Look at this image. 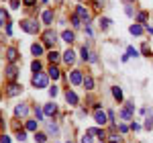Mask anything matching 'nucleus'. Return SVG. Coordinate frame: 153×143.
Segmentation results:
<instances>
[{"label":"nucleus","instance_id":"obj_1","mask_svg":"<svg viewBox=\"0 0 153 143\" xmlns=\"http://www.w3.org/2000/svg\"><path fill=\"white\" fill-rule=\"evenodd\" d=\"M47 82H49L47 76H45V74H41V72L35 74V76L31 78V84H33L35 88H47Z\"/></svg>","mask_w":153,"mask_h":143},{"label":"nucleus","instance_id":"obj_2","mask_svg":"<svg viewBox=\"0 0 153 143\" xmlns=\"http://www.w3.org/2000/svg\"><path fill=\"white\" fill-rule=\"evenodd\" d=\"M21 29L27 31V33H31V35H35L37 31H39V25L35 21H31V19H25V21H21Z\"/></svg>","mask_w":153,"mask_h":143},{"label":"nucleus","instance_id":"obj_3","mask_svg":"<svg viewBox=\"0 0 153 143\" xmlns=\"http://www.w3.org/2000/svg\"><path fill=\"white\" fill-rule=\"evenodd\" d=\"M55 41H57L55 31H51V29H49V31H45V33H43V43H45V45H53Z\"/></svg>","mask_w":153,"mask_h":143},{"label":"nucleus","instance_id":"obj_4","mask_svg":"<svg viewBox=\"0 0 153 143\" xmlns=\"http://www.w3.org/2000/svg\"><path fill=\"white\" fill-rule=\"evenodd\" d=\"M70 82H71V84H82V82H84L82 72H80V70H74V72L70 74Z\"/></svg>","mask_w":153,"mask_h":143},{"label":"nucleus","instance_id":"obj_5","mask_svg":"<svg viewBox=\"0 0 153 143\" xmlns=\"http://www.w3.org/2000/svg\"><path fill=\"white\" fill-rule=\"evenodd\" d=\"M21 90H23V88H21L19 84L12 82V84H8V90H6V94H8V96H16V94H21Z\"/></svg>","mask_w":153,"mask_h":143},{"label":"nucleus","instance_id":"obj_6","mask_svg":"<svg viewBox=\"0 0 153 143\" xmlns=\"http://www.w3.org/2000/svg\"><path fill=\"white\" fill-rule=\"evenodd\" d=\"M76 12H78V16H80V19H82L84 23H88V21H90V12L86 10V8H84V6H78V8H76Z\"/></svg>","mask_w":153,"mask_h":143},{"label":"nucleus","instance_id":"obj_7","mask_svg":"<svg viewBox=\"0 0 153 143\" xmlns=\"http://www.w3.org/2000/svg\"><path fill=\"white\" fill-rule=\"evenodd\" d=\"M94 121L98 123V125H106V112H102L100 108L94 112Z\"/></svg>","mask_w":153,"mask_h":143},{"label":"nucleus","instance_id":"obj_8","mask_svg":"<svg viewBox=\"0 0 153 143\" xmlns=\"http://www.w3.org/2000/svg\"><path fill=\"white\" fill-rule=\"evenodd\" d=\"M63 61H65L68 66H70V63H74V61H76V53H74L71 49H68V51L63 53Z\"/></svg>","mask_w":153,"mask_h":143},{"label":"nucleus","instance_id":"obj_9","mask_svg":"<svg viewBox=\"0 0 153 143\" xmlns=\"http://www.w3.org/2000/svg\"><path fill=\"white\" fill-rule=\"evenodd\" d=\"M120 117H123L125 121H131V119H133V104H129L125 110H120Z\"/></svg>","mask_w":153,"mask_h":143},{"label":"nucleus","instance_id":"obj_10","mask_svg":"<svg viewBox=\"0 0 153 143\" xmlns=\"http://www.w3.org/2000/svg\"><path fill=\"white\" fill-rule=\"evenodd\" d=\"M6 57H8V61H10V63H12V61H16V57H19V51H16L14 47H8V49H6Z\"/></svg>","mask_w":153,"mask_h":143},{"label":"nucleus","instance_id":"obj_11","mask_svg":"<svg viewBox=\"0 0 153 143\" xmlns=\"http://www.w3.org/2000/svg\"><path fill=\"white\" fill-rule=\"evenodd\" d=\"M27 112H29V107H27V104H19V107L14 108V115H16V117H25Z\"/></svg>","mask_w":153,"mask_h":143},{"label":"nucleus","instance_id":"obj_12","mask_svg":"<svg viewBox=\"0 0 153 143\" xmlns=\"http://www.w3.org/2000/svg\"><path fill=\"white\" fill-rule=\"evenodd\" d=\"M65 100H68L70 104H78V94L71 92V90H68V92H65Z\"/></svg>","mask_w":153,"mask_h":143},{"label":"nucleus","instance_id":"obj_13","mask_svg":"<svg viewBox=\"0 0 153 143\" xmlns=\"http://www.w3.org/2000/svg\"><path fill=\"white\" fill-rule=\"evenodd\" d=\"M41 19H43V23H45V25H51V21H53V10H43Z\"/></svg>","mask_w":153,"mask_h":143},{"label":"nucleus","instance_id":"obj_14","mask_svg":"<svg viewBox=\"0 0 153 143\" xmlns=\"http://www.w3.org/2000/svg\"><path fill=\"white\" fill-rule=\"evenodd\" d=\"M16 74H19V70H16V66H8V68H6V76H8V78H10V80H14V78H16Z\"/></svg>","mask_w":153,"mask_h":143},{"label":"nucleus","instance_id":"obj_15","mask_svg":"<svg viewBox=\"0 0 153 143\" xmlns=\"http://www.w3.org/2000/svg\"><path fill=\"white\" fill-rule=\"evenodd\" d=\"M129 31L133 33V35H141V33H143V25H139V23L131 25V27H129Z\"/></svg>","mask_w":153,"mask_h":143},{"label":"nucleus","instance_id":"obj_16","mask_svg":"<svg viewBox=\"0 0 153 143\" xmlns=\"http://www.w3.org/2000/svg\"><path fill=\"white\" fill-rule=\"evenodd\" d=\"M43 112H45L47 117H51V115H55V112H57V107H55V104H45Z\"/></svg>","mask_w":153,"mask_h":143},{"label":"nucleus","instance_id":"obj_17","mask_svg":"<svg viewBox=\"0 0 153 143\" xmlns=\"http://www.w3.org/2000/svg\"><path fill=\"white\" fill-rule=\"evenodd\" d=\"M61 39H63V41H68V43H71L76 37H74V33H71V31H63V33H61Z\"/></svg>","mask_w":153,"mask_h":143},{"label":"nucleus","instance_id":"obj_18","mask_svg":"<svg viewBox=\"0 0 153 143\" xmlns=\"http://www.w3.org/2000/svg\"><path fill=\"white\" fill-rule=\"evenodd\" d=\"M31 51H33V55H41V53H43V45L33 43V45H31Z\"/></svg>","mask_w":153,"mask_h":143},{"label":"nucleus","instance_id":"obj_19","mask_svg":"<svg viewBox=\"0 0 153 143\" xmlns=\"http://www.w3.org/2000/svg\"><path fill=\"white\" fill-rule=\"evenodd\" d=\"M84 86H86V90H92V88H94V80H92V78H90V76H86V78H84Z\"/></svg>","mask_w":153,"mask_h":143},{"label":"nucleus","instance_id":"obj_20","mask_svg":"<svg viewBox=\"0 0 153 143\" xmlns=\"http://www.w3.org/2000/svg\"><path fill=\"white\" fill-rule=\"evenodd\" d=\"M59 76H61V74H59V70L55 68V66H51V68H49V78H53V80H57Z\"/></svg>","mask_w":153,"mask_h":143},{"label":"nucleus","instance_id":"obj_21","mask_svg":"<svg viewBox=\"0 0 153 143\" xmlns=\"http://www.w3.org/2000/svg\"><path fill=\"white\" fill-rule=\"evenodd\" d=\"M112 96H114L118 102H120V100H123V90H120L118 86H114V88H112Z\"/></svg>","mask_w":153,"mask_h":143},{"label":"nucleus","instance_id":"obj_22","mask_svg":"<svg viewBox=\"0 0 153 143\" xmlns=\"http://www.w3.org/2000/svg\"><path fill=\"white\" fill-rule=\"evenodd\" d=\"M31 70L35 72V74H39V72H41V61H39V60H35L33 63H31Z\"/></svg>","mask_w":153,"mask_h":143},{"label":"nucleus","instance_id":"obj_23","mask_svg":"<svg viewBox=\"0 0 153 143\" xmlns=\"http://www.w3.org/2000/svg\"><path fill=\"white\" fill-rule=\"evenodd\" d=\"M47 57H49V61H53V63H55V61L59 60V53H57V51H49Z\"/></svg>","mask_w":153,"mask_h":143},{"label":"nucleus","instance_id":"obj_24","mask_svg":"<svg viewBox=\"0 0 153 143\" xmlns=\"http://www.w3.org/2000/svg\"><path fill=\"white\" fill-rule=\"evenodd\" d=\"M108 27H110V19H100V29H102V31H106Z\"/></svg>","mask_w":153,"mask_h":143},{"label":"nucleus","instance_id":"obj_25","mask_svg":"<svg viewBox=\"0 0 153 143\" xmlns=\"http://www.w3.org/2000/svg\"><path fill=\"white\" fill-rule=\"evenodd\" d=\"M88 133H92V135H98L100 139H104V131H102V129H88Z\"/></svg>","mask_w":153,"mask_h":143},{"label":"nucleus","instance_id":"obj_26","mask_svg":"<svg viewBox=\"0 0 153 143\" xmlns=\"http://www.w3.org/2000/svg\"><path fill=\"white\" fill-rule=\"evenodd\" d=\"M25 127H27V131H37V123H35V121H27Z\"/></svg>","mask_w":153,"mask_h":143},{"label":"nucleus","instance_id":"obj_27","mask_svg":"<svg viewBox=\"0 0 153 143\" xmlns=\"http://www.w3.org/2000/svg\"><path fill=\"white\" fill-rule=\"evenodd\" d=\"M6 21H8V14H6V10H4V8H0V25H4Z\"/></svg>","mask_w":153,"mask_h":143},{"label":"nucleus","instance_id":"obj_28","mask_svg":"<svg viewBox=\"0 0 153 143\" xmlns=\"http://www.w3.org/2000/svg\"><path fill=\"white\" fill-rule=\"evenodd\" d=\"M45 133H35V139H37V143H45Z\"/></svg>","mask_w":153,"mask_h":143},{"label":"nucleus","instance_id":"obj_29","mask_svg":"<svg viewBox=\"0 0 153 143\" xmlns=\"http://www.w3.org/2000/svg\"><path fill=\"white\" fill-rule=\"evenodd\" d=\"M80 143H92V133H86L82 139H80Z\"/></svg>","mask_w":153,"mask_h":143},{"label":"nucleus","instance_id":"obj_30","mask_svg":"<svg viewBox=\"0 0 153 143\" xmlns=\"http://www.w3.org/2000/svg\"><path fill=\"white\" fill-rule=\"evenodd\" d=\"M80 21H82V19H80V16H78V14H76V16H71V25H74V27H76V29H78V27H80Z\"/></svg>","mask_w":153,"mask_h":143},{"label":"nucleus","instance_id":"obj_31","mask_svg":"<svg viewBox=\"0 0 153 143\" xmlns=\"http://www.w3.org/2000/svg\"><path fill=\"white\" fill-rule=\"evenodd\" d=\"M90 57H92V55L88 53V49H86V47H82V60H84V61H86V60L90 61Z\"/></svg>","mask_w":153,"mask_h":143},{"label":"nucleus","instance_id":"obj_32","mask_svg":"<svg viewBox=\"0 0 153 143\" xmlns=\"http://www.w3.org/2000/svg\"><path fill=\"white\" fill-rule=\"evenodd\" d=\"M137 21H139V23H145V21H147V12H139Z\"/></svg>","mask_w":153,"mask_h":143},{"label":"nucleus","instance_id":"obj_33","mask_svg":"<svg viewBox=\"0 0 153 143\" xmlns=\"http://www.w3.org/2000/svg\"><path fill=\"white\" fill-rule=\"evenodd\" d=\"M47 131H49V133H57V125L49 123V125H47Z\"/></svg>","mask_w":153,"mask_h":143},{"label":"nucleus","instance_id":"obj_34","mask_svg":"<svg viewBox=\"0 0 153 143\" xmlns=\"http://www.w3.org/2000/svg\"><path fill=\"white\" fill-rule=\"evenodd\" d=\"M127 53H129V55H133V57H137V55H139V53H137V49H135V47H129V49H127Z\"/></svg>","mask_w":153,"mask_h":143},{"label":"nucleus","instance_id":"obj_35","mask_svg":"<svg viewBox=\"0 0 153 143\" xmlns=\"http://www.w3.org/2000/svg\"><path fill=\"white\" fill-rule=\"evenodd\" d=\"M16 137H19V141H25V139H27V133H25V131H19V133H16Z\"/></svg>","mask_w":153,"mask_h":143},{"label":"nucleus","instance_id":"obj_36","mask_svg":"<svg viewBox=\"0 0 153 143\" xmlns=\"http://www.w3.org/2000/svg\"><path fill=\"white\" fill-rule=\"evenodd\" d=\"M145 129H153V119H147V121H145Z\"/></svg>","mask_w":153,"mask_h":143},{"label":"nucleus","instance_id":"obj_37","mask_svg":"<svg viewBox=\"0 0 153 143\" xmlns=\"http://www.w3.org/2000/svg\"><path fill=\"white\" fill-rule=\"evenodd\" d=\"M0 143H10V137H8V135H2V137H0Z\"/></svg>","mask_w":153,"mask_h":143},{"label":"nucleus","instance_id":"obj_38","mask_svg":"<svg viewBox=\"0 0 153 143\" xmlns=\"http://www.w3.org/2000/svg\"><path fill=\"white\" fill-rule=\"evenodd\" d=\"M49 94L55 98V96H57V88H55V86H53V88H49Z\"/></svg>","mask_w":153,"mask_h":143},{"label":"nucleus","instance_id":"obj_39","mask_svg":"<svg viewBox=\"0 0 153 143\" xmlns=\"http://www.w3.org/2000/svg\"><path fill=\"white\" fill-rule=\"evenodd\" d=\"M35 115H37V119H43V110L41 108H35Z\"/></svg>","mask_w":153,"mask_h":143},{"label":"nucleus","instance_id":"obj_40","mask_svg":"<svg viewBox=\"0 0 153 143\" xmlns=\"http://www.w3.org/2000/svg\"><path fill=\"white\" fill-rule=\"evenodd\" d=\"M35 2H37V0H23V4H25V6H33Z\"/></svg>","mask_w":153,"mask_h":143},{"label":"nucleus","instance_id":"obj_41","mask_svg":"<svg viewBox=\"0 0 153 143\" xmlns=\"http://www.w3.org/2000/svg\"><path fill=\"white\" fill-rule=\"evenodd\" d=\"M19 4H21L19 0H10V6H12V8H19Z\"/></svg>","mask_w":153,"mask_h":143},{"label":"nucleus","instance_id":"obj_42","mask_svg":"<svg viewBox=\"0 0 153 143\" xmlns=\"http://www.w3.org/2000/svg\"><path fill=\"white\" fill-rule=\"evenodd\" d=\"M147 31H149V33L153 35V27H151V25H147Z\"/></svg>","mask_w":153,"mask_h":143},{"label":"nucleus","instance_id":"obj_43","mask_svg":"<svg viewBox=\"0 0 153 143\" xmlns=\"http://www.w3.org/2000/svg\"><path fill=\"white\" fill-rule=\"evenodd\" d=\"M100 143H104V141H100Z\"/></svg>","mask_w":153,"mask_h":143}]
</instances>
